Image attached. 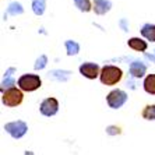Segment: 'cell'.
Returning <instances> with one entry per match:
<instances>
[{"label": "cell", "instance_id": "1", "mask_svg": "<svg viewBox=\"0 0 155 155\" xmlns=\"http://www.w3.org/2000/svg\"><path fill=\"white\" fill-rule=\"evenodd\" d=\"M122 78H123V71L117 66L108 64L101 69L99 80H101V83L104 85H116L117 83H120Z\"/></svg>", "mask_w": 155, "mask_h": 155}, {"label": "cell", "instance_id": "2", "mask_svg": "<svg viewBox=\"0 0 155 155\" xmlns=\"http://www.w3.org/2000/svg\"><path fill=\"white\" fill-rule=\"evenodd\" d=\"M17 84L21 91L32 92V91H36L38 88H41L42 80H41L39 76H36V74H22L17 80Z\"/></svg>", "mask_w": 155, "mask_h": 155}, {"label": "cell", "instance_id": "3", "mask_svg": "<svg viewBox=\"0 0 155 155\" xmlns=\"http://www.w3.org/2000/svg\"><path fill=\"white\" fill-rule=\"evenodd\" d=\"M22 99H24L22 91L20 90V88H15V87L2 92V102H3V105H6L7 108H15L18 105H21Z\"/></svg>", "mask_w": 155, "mask_h": 155}, {"label": "cell", "instance_id": "4", "mask_svg": "<svg viewBox=\"0 0 155 155\" xmlns=\"http://www.w3.org/2000/svg\"><path fill=\"white\" fill-rule=\"evenodd\" d=\"M4 130L10 134L13 138L18 140V138L24 137L28 131V124L22 120H15V122H10L4 124Z\"/></svg>", "mask_w": 155, "mask_h": 155}, {"label": "cell", "instance_id": "5", "mask_svg": "<svg viewBox=\"0 0 155 155\" xmlns=\"http://www.w3.org/2000/svg\"><path fill=\"white\" fill-rule=\"evenodd\" d=\"M127 94L123 90H112L106 95V102H108L109 108L112 109H119L127 101Z\"/></svg>", "mask_w": 155, "mask_h": 155}, {"label": "cell", "instance_id": "6", "mask_svg": "<svg viewBox=\"0 0 155 155\" xmlns=\"http://www.w3.org/2000/svg\"><path fill=\"white\" fill-rule=\"evenodd\" d=\"M39 110L43 116H48V117L54 116L59 110L58 99L53 98V97H49V98H46V99H43L42 104H41V106H39Z\"/></svg>", "mask_w": 155, "mask_h": 155}, {"label": "cell", "instance_id": "7", "mask_svg": "<svg viewBox=\"0 0 155 155\" xmlns=\"http://www.w3.org/2000/svg\"><path fill=\"white\" fill-rule=\"evenodd\" d=\"M80 74L84 76L88 80H95L97 77L101 76V69L97 63H92V61H87V63H83L80 66Z\"/></svg>", "mask_w": 155, "mask_h": 155}, {"label": "cell", "instance_id": "8", "mask_svg": "<svg viewBox=\"0 0 155 155\" xmlns=\"http://www.w3.org/2000/svg\"><path fill=\"white\" fill-rule=\"evenodd\" d=\"M145 73H147V66H145L143 61L136 60L130 64V74H131V77H134V78L144 77Z\"/></svg>", "mask_w": 155, "mask_h": 155}, {"label": "cell", "instance_id": "9", "mask_svg": "<svg viewBox=\"0 0 155 155\" xmlns=\"http://www.w3.org/2000/svg\"><path fill=\"white\" fill-rule=\"evenodd\" d=\"M92 6H94L92 10H94L95 14H98V15L106 14V13L112 8V3H110V0H94Z\"/></svg>", "mask_w": 155, "mask_h": 155}, {"label": "cell", "instance_id": "10", "mask_svg": "<svg viewBox=\"0 0 155 155\" xmlns=\"http://www.w3.org/2000/svg\"><path fill=\"white\" fill-rule=\"evenodd\" d=\"M127 45H129V48H131L133 51H138V52H145L147 51V42L145 41H143L141 38H130L129 41H127Z\"/></svg>", "mask_w": 155, "mask_h": 155}, {"label": "cell", "instance_id": "11", "mask_svg": "<svg viewBox=\"0 0 155 155\" xmlns=\"http://www.w3.org/2000/svg\"><path fill=\"white\" fill-rule=\"evenodd\" d=\"M141 35L147 41L155 42V24H144L141 28Z\"/></svg>", "mask_w": 155, "mask_h": 155}, {"label": "cell", "instance_id": "12", "mask_svg": "<svg viewBox=\"0 0 155 155\" xmlns=\"http://www.w3.org/2000/svg\"><path fill=\"white\" fill-rule=\"evenodd\" d=\"M144 91L150 95H155V74H148L144 80Z\"/></svg>", "mask_w": 155, "mask_h": 155}, {"label": "cell", "instance_id": "13", "mask_svg": "<svg viewBox=\"0 0 155 155\" xmlns=\"http://www.w3.org/2000/svg\"><path fill=\"white\" fill-rule=\"evenodd\" d=\"M46 10V0H32V11L35 15H42Z\"/></svg>", "mask_w": 155, "mask_h": 155}, {"label": "cell", "instance_id": "14", "mask_svg": "<svg viewBox=\"0 0 155 155\" xmlns=\"http://www.w3.org/2000/svg\"><path fill=\"white\" fill-rule=\"evenodd\" d=\"M64 45H66V51H67V54H69V56H76V54H78L80 45L76 42V41L69 39L64 42Z\"/></svg>", "mask_w": 155, "mask_h": 155}, {"label": "cell", "instance_id": "15", "mask_svg": "<svg viewBox=\"0 0 155 155\" xmlns=\"http://www.w3.org/2000/svg\"><path fill=\"white\" fill-rule=\"evenodd\" d=\"M74 4L83 13H88V11H91L94 8V6H92V3H91L90 0H74Z\"/></svg>", "mask_w": 155, "mask_h": 155}, {"label": "cell", "instance_id": "16", "mask_svg": "<svg viewBox=\"0 0 155 155\" xmlns=\"http://www.w3.org/2000/svg\"><path fill=\"white\" fill-rule=\"evenodd\" d=\"M141 116L145 120H155V105H145Z\"/></svg>", "mask_w": 155, "mask_h": 155}, {"label": "cell", "instance_id": "17", "mask_svg": "<svg viewBox=\"0 0 155 155\" xmlns=\"http://www.w3.org/2000/svg\"><path fill=\"white\" fill-rule=\"evenodd\" d=\"M7 13L11 15H21L24 13V8H22V6L18 2H13V3L8 4Z\"/></svg>", "mask_w": 155, "mask_h": 155}, {"label": "cell", "instance_id": "18", "mask_svg": "<svg viewBox=\"0 0 155 155\" xmlns=\"http://www.w3.org/2000/svg\"><path fill=\"white\" fill-rule=\"evenodd\" d=\"M15 80L11 78V77H6V78L2 81V92H4L6 90H10V88H14Z\"/></svg>", "mask_w": 155, "mask_h": 155}, {"label": "cell", "instance_id": "19", "mask_svg": "<svg viewBox=\"0 0 155 155\" xmlns=\"http://www.w3.org/2000/svg\"><path fill=\"white\" fill-rule=\"evenodd\" d=\"M46 63H48V58L45 56V54H42V56H39V58L36 59L35 64H34V69H35V70H42V69H45Z\"/></svg>", "mask_w": 155, "mask_h": 155}, {"label": "cell", "instance_id": "20", "mask_svg": "<svg viewBox=\"0 0 155 155\" xmlns=\"http://www.w3.org/2000/svg\"><path fill=\"white\" fill-rule=\"evenodd\" d=\"M106 133L110 136H116V134H122V129L117 126H108L106 127Z\"/></svg>", "mask_w": 155, "mask_h": 155}, {"label": "cell", "instance_id": "21", "mask_svg": "<svg viewBox=\"0 0 155 155\" xmlns=\"http://www.w3.org/2000/svg\"><path fill=\"white\" fill-rule=\"evenodd\" d=\"M120 27L123 28V31H124V32H127V31H129V27H127V20H126V18H122V20H120Z\"/></svg>", "mask_w": 155, "mask_h": 155}, {"label": "cell", "instance_id": "22", "mask_svg": "<svg viewBox=\"0 0 155 155\" xmlns=\"http://www.w3.org/2000/svg\"><path fill=\"white\" fill-rule=\"evenodd\" d=\"M14 71H15V69H14V67H11V69H8L7 71L4 73V76H6V77H11V74H13Z\"/></svg>", "mask_w": 155, "mask_h": 155}, {"label": "cell", "instance_id": "23", "mask_svg": "<svg viewBox=\"0 0 155 155\" xmlns=\"http://www.w3.org/2000/svg\"><path fill=\"white\" fill-rule=\"evenodd\" d=\"M145 56H147L148 59H151V60H154V61H155V58H154V56H151V54H148V53H145Z\"/></svg>", "mask_w": 155, "mask_h": 155}, {"label": "cell", "instance_id": "24", "mask_svg": "<svg viewBox=\"0 0 155 155\" xmlns=\"http://www.w3.org/2000/svg\"><path fill=\"white\" fill-rule=\"evenodd\" d=\"M24 155H35V154H34L32 151H25L24 152Z\"/></svg>", "mask_w": 155, "mask_h": 155}]
</instances>
